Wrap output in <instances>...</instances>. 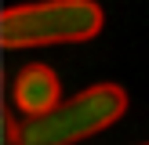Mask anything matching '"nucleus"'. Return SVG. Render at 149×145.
Segmentation results:
<instances>
[{"label": "nucleus", "mask_w": 149, "mask_h": 145, "mask_svg": "<svg viewBox=\"0 0 149 145\" xmlns=\"http://www.w3.org/2000/svg\"><path fill=\"white\" fill-rule=\"evenodd\" d=\"M15 105L26 116H44L55 105H62V84L51 65H26L15 80Z\"/></svg>", "instance_id": "nucleus-3"}, {"label": "nucleus", "mask_w": 149, "mask_h": 145, "mask_svg": "<svg viewBox=\"0 0 149 145\" xmlns=\"http://www.w3.org/2000/svg\"><path fill=\"white\" fill-rule=\"evenodd\" d=\"M4 142L7 145H18V123L7 116V109H4Z\"/></svg>", "instance_id": "nucleus-4"}, {"label": "nucleus", "mask_w": 149, "mask_h": 145, "mask_svg": "<svg viewBox=\"0 0 149 145\" xmlns=\"http://www.w3.org/2000/svg\"><path fill=\"white\" fill-rule=\"evenodd\" d=\"M127 113V94L116 84H95L65 98L44 116H26L18 123V145H77L98 130L113 127Z\"/></svg>", "instance_id": "nucleus-2"}, {"label": "nucleus", "mask_w": 149, "mask_h": 145, "mask_svg": "<svg viewBox=\"0 0 149 145\" xmlns=\"http://www.w3.org/2000/svg\"><path fill=\"white\" fill-rule=\"evenodd\" d=\"M102 7L95 0H40L18 4L0 14V44L7 51L84 44L102 33Z\"/></svg>", "instance_id": "nucleus-1"}]
</instances>
